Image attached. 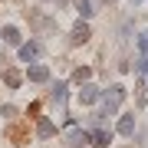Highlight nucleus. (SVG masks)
Wrapping results in <instances>:
<instances>
[{"mask_svg": "<svg viewBox=\"0 0 148 148\" xmlns=\"http://www.w3.org/2000/svg\"><path fill=\"white\" fill-rule=\"evenodd\" d=\"M99 99H102V112H106V115H115L122 99H125V89H122V86H109L106 92H99Z\"/></svg>", "mask_w": 148, "mask_h": 148, "instance_id": "obj_1", "label": "nucleus"}, {"mask_svg": "<svg viewBox=\"0 0 148 148\" xmlns=\"http://www.w3.org/2000/svg\"><path fill=\"white\" fill-rule=\"evenodd\" d=\"M86 142H89V132H86V128H69L66 132V145L69 148H82Z\"/></svg>", "mask_w": 148, "mask_h": 148, "instance_id": "obj_2", "label": "nucleus"}, {"mask_svg": "<svg viewBox=\"0 0 148 148\" xmlns=\"http://www.w3.org/2000/svg\"><path fill=\"white\" fill-rule=\"evenodd\" d=\"M40 53H43V46H40L36 40H30V43H23V46H20V59H23V63H33Z\"/></svg>", "mask_w": 148, "mask_h": 148, "instance_id": "obj_3", "label": "nucleus"}, {"mask_svg": "<svg viewBox=\"0 0 148 148\" xmlns=\"http://www.w3.org/2000/svg\"><path fill=\"white\" fill-rule=\"evenodd\" d=\"M99 86H92V82H82V89H79V102H82V106H92V102L95 99H99Z\"/></svg>", "mask_w": 148, "mask_h": 148, "instance_id": "obj_4", "label": "nucleus"}, {"mask_svg": "<svg viewBox=\"0 0 148 148\" xmlns=\"http://www.w3.org/2000/svg\"><path fill=\"white\" fill-rule=\"evenodd\" d=\"M89 145L109 148V145H112V132H109V128H95V132H89Z\"/></svg>", "mask_w": 148, "mask_h": 148, "instance_id": "obj_5", "label": "nucleus"}, {"mask_svg": "<svg viewBox=\"0 0 148 148\" xmlns=\"http://www.w3.org/2000/svg\"><path fill=\"white\" fill-rule=\"evenodd\" d=\"M27 79L30 82H49V69L46 66H30L27 69Z\"/></svg>", "mask_w": 148, "mask_h": 148, "instance_id": "obj_6", "label": "nucleus"}, {"mask_svg": "<svg viewBox=\"0 0 148 148\" xmlns=\"http://www.w3.org/2000/svg\"><path fill=\"white\" fill-rule=\"evenodd\" d=\"M53 132H56V125H53L49 119H40V122H36V135H40V138H53Z\"/></svg>", "mask_w": 148, "mask_h": 148, "instance_id": "obj_7", "label": "nucleus"}, {"mask_svg": "<svg viewBox=\"0 0 148 148\" xmlns=\"http://www.w3.org/2000/svg\"><path fill=\"white\" fill-rule=\"evenodd\" d=\"M86 40H89V27L79 20V23L73 27V43H86Z\"/></svg>", "mask_w": 148, "mask_h": 148, "instance_id": "obj_8", "label": "nucleus"}, {"mask_svg": "<svg viewBox=\"0 0 148 148\" xmlns=\"http://www.w3.org/2000/svg\"><path fill=\"white\" fill-rule=\"evenodd\" d=\"M119 132H122V135H132V132H135V115H122V119H119Z\"/></svg>", "mask_w": 148, "mask_h": 148, "instance_id": "obj_9", "label": "nucleus"}, {"mask_svg": "<svg viewBox=\"0 0 148 148\" xmlns=\"http://www.w3.org/2000/svg\"><path fill=\"white\" fill-rule=\"evenodd\" d=\"M3 43H10V46H20V30H16V27H3Z\"/></svg>", "mask_w": 148, "mask_h": 148, "instance_id": "obj_10", "label": "nucleus"}, {"mask_svg": "<svg viewBox=\"0 0 148 148\" xmlns=\"http://www.w3.org/2000/svg\"><path fill=\"white\" fill-rule=\"evenodd\" d=\"M53 102H56V106L66 102V82H56V86H53Z\"/></svg>", "mask_w": 148, "mask_h": 148, "instance_id": "obj_11", "label": "nucleus"}, {"mask_svg": "<svg viewBox=\"0 0 148 148\" xmlns=\"http://www.w3.org/2000/svg\"><path fill=\"white\" fill-rule=\"evenodd\" d=\"M76 10H79L82 20H86V16H92V3H89V0H76Z\"/></svg>", "mask_w": 148, "mask_h": 148, "instance_id": "obj_12", "label": "nucleus"}, {"mask_svg": "<svg viewBox=\"0 0 148 148\" xmlns=\"http://www.w3.org/2000/svg\"><path fill=\"white\" fill-rule=\"evenodd\" d=\"M89 76H92V69H76V82H89Z\"/></svg>", "mask_w": 148, "mask_h": 148, "instance_id": "obj_13", "label": "nucleus"}, {"mask_svg": "<svg viewBox=\"0 0 148 148\" xmlns=\"http://www.w3.org/2000/svg\"><path fill=\"white\" fill-rule=\"evenodd\" d=\"M3 79H7V86H16V82H20V76H16L13 69H7V73H3Z\"/></svg>", "mask_w": 148, "mask_h": 148, "instance_id": "obj_14", "label": "nucleus"}, {"mask_svg": "<svg viewBox=\"0 0 148 148\" xmlns=\"http://www.w3.org/2000/svg\"><path fill=\"white\" fill-rule=\"evenodd\" d=\"M138 46H142V53L148 56V33H142V36H138Z\"/></svg>", "mask_w": 148, "mask_h": 148, "instance_id": "obj_15", "label": "nucleus"}, {"mask_svg": "<svg viewBox=\"0 0 148 148\" xmlns=\"http://www.w3.org/2000/svg\"><path fill=\"white\" fill-rule=\"evenodd\" d=\"M138 73H145V76H148V56H142V59H138Z\"/></svg>", "mask_w": 148, "mask_h": 148, "instance_id": "obj_16", "label": "nucleus"}, {"mask_svg": "<svg viewBox=\"0 0 148 148\" xmlns=\"http://www.w3.org/2000/svg\"><path fill=\"white\" fill-rule=\"evenodd\" d=\"M56 3H66V0H56Z\"/></svg>", "mask_w": 148, "mask_h": 148, "instance_id": "obj_17", "label": "nucleus"}, {"mask_svg": "<svg viewBox=\"0 0 148 148\" xmlns=\"http://www.w3.org/2000/svg\"><path fill=\"white\" fill-rule=\"evenodd\" d=\"M106 3H112V0H106Z\"/></svg>", "mask_w": 148, "mask_h": 148, "instance_id": "obj_18", "label": "nucleus"}, {"mask_svg": "<svg viewBox=\"0 0 148 148\" xmlns=\"http://www.w3.org/2000/svg\"><path fill=\"white\" fill-rule=\"evenodd\" d=\"M135 3H138V0H135Z\"/></svg>", "mask_w": 148, "mask_h": 148, "instance_id": "obj_19", "label": "nucleus"}]
</instances>
